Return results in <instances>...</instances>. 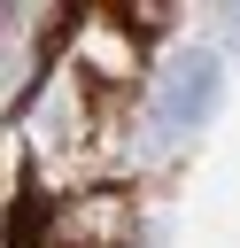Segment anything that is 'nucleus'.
<instances>
[{"mask_svg":"<svg viewBox=\"0 0 240 248\" xmlns=\"http://www.w3.org/2000/svg\"><path fill=\"white\" fill-rule=\"evenodd\" d=\"M217 93H225L217 54H178V62H170V78H163V124H170V132H186V124L217 116Z\"/></svg>","mask_w":240,"mask_h":248,"instance_id":"1","label":"nucleus"}]
</instances>
